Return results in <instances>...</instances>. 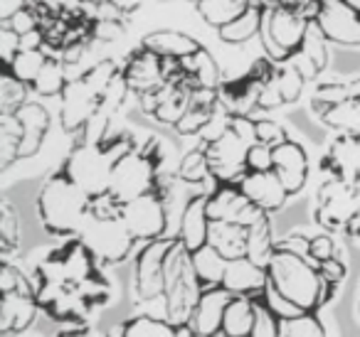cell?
I'll list each match as a JSON object with an SVG mask.
<instances>
[{
    "mask_svg": "<svg viewBox=\"0 0 360 337\" xmlns=\"http://www.w3.org/2000/svg\"><path fill=\"white\" fill-rule=\"evenodd\" d=\"M121 219L141 244L165 237L168 232V187L163 185V178L153 192H146L121 204Z\"/></svg>",
    "mask_w": 360,
    "mask_h": 337,
    "instance_id": "obj_8",
    "label": "cell"
},
{
    "mask_svg": "<svg viewBox=\"0 0 360 337\" xmlns=\"http://www.w3.org/2000/svg\"><path fill=\"white\" fill-rule=\"evenodd\" d=\"M247 168L252 173H266V170H271L274 168V148L257 140L250 148V153H247Z\"/></svg>",
    "mask_w": 360,
    "mask_h": 337,
    "instance_id": "obj_48",
    "label": "cell"
},
{
    "mask_svg": "<svg viewBox=\"0 0 360 337\" xmlns=\"http://www.w3.org/2000/svg\"><path fill=\"white\" fill-rule=\"evenodd\" d=\"M279 106H286L284 96H281L274 77H269V79H266V84L262 86V91H259V99H257V111H274V109H279Z\"/></svg>",
    "mask_w": 360,
    "mask_h": 337,
    "instance_id": "obj_53",
    "label": "cell"
},
{
    "mask_svg": "<svg viewBox=\"0 0 360 337\" xmlns=\"http://www.w3.org/2000/svg\"><path fill=\"white\" fill-rule=\"evenodd\" d=\"M27 91H30V86L18 81L8 72H3V79H0V114H15L27 101Z\"/></svg>",
    "mask_w": 360,
    "mask_h": 337,
    "instance_id": "obj_39",
    "label": "cell"
},
{
    "mask_svg": "<svg viewBox=\"0 0 360 337\" xmlns=\"http://www.w3.org/2000/svg\"><path fill=\"white\" fill-rule=\"evenodd\" d=\"M227 263H230V261H227L225 256H220V253H217V249H212L210 244H205L202 249L193 251V268H195L202 288L222 286Z\"/></svg>",
    "mask_w": 360,
    "mask_h": 337,
    "instance_id": "obj_30",
    "label": "cell"
},
{
    "mask_svg": "<svg viewBox=\"0 0 360 337\" xmlns=\"http://www.w3.org/2000/svg\"><path fill=\"white\" fill-rule=\"evenodd\" d=\"M67 81H70L67 79V65L57 55H50L40 74L30 84V91H35L37 96H45V99H52V96H62Z\"/></svg>",
    "mask_w": 360,
    "mask_h": 337,
    "instance_id": "obj_31",
    "label": "cell"
},
{
    "mask_svg": "<svg viewBox=\"0 0 360 337\" xmlns=\"http://www.w3.org/2000/svg\"><path fill=\"white\" fill-rule=\"evenodd\" d=\"M276 246L286 249V251H291V253H299V256H304V258L311 256V237H306V234H301V232L286 234L284 239L276 242Z\"/></svg>",
    "mask_w": 360,
    "mask_h": 337,
    "instance_id": "obj_54",
    "label": "cell"
},
{
    "mask_svg": "<svg viewBox=\"0 0 360 337\" xmlns=\"http://www.w3.org/2000/svg\"><path fill=\"white\" fill-rule=\"evenodd\" d=\"M247 204H250V197L242 192L240 185H212V190L207 192V217L210 222H237Z\"/></svg>",
    "mask_w": 360,
    "mask_h": 337,
    "instance_id": "obj_23",
    "label": "cell"
},
{
    "mask_svg": "<svg viewBox=\"0 0 360 337\" xmlns=\"http://www.w3.org/2000/svg\"><path fill=\"white\" fill-rule=\"evenodd\" d=\"M319 273L323 281H330V283H343L345 273H348V268H345L343 258L340 256H333V258H326V261L319 263Z\"/></svg>",
    "mask_w": 360,
    "mask_h": 337,
    "instance_id": "obj_55",
    "label": "cell"
},
{
    "mask_svg": "<svg viewBox=\"0 0 360 337\" xmlns=\"http://www.w3.org/2000/svg\"><path fill=\"white\" fill-rule=\"evenodd\" d=\"M0 332L3 335H20L30 330L32 322L37 320L40 303L35 296V281L27 278L15 263L6 258L0 268Z\"/></svg>",
    "mask_w": 360,
    "mask_h": 337,
    "instance_id": "obj_4",
    "label": "cell"
},
{
    "mask_svg": "<svg viewBox=\"0 0 360 337\" xmlns=\"http://www.w3.org/2000/svg\"><path fill=\"white\" fill-rule=\"evenodd\" d=\"M119 337H180V327L168 317L155 315H134L119 327Z\"/></svg>",
    "mask_w": 360,
    "mask_h": 337,
    "instance_id": "obj_29",
    "label": "cell"
},
{
    "mask_svg": "<svg viewBox=\"0 0 360 337\" xmlns=\"http://www.w3.org/2000/svg\"><path fill=\"white\" fill-rule=\"evenodd\" d=\"M160 178H163V175L158 173V168L150 163V158L139 145V148H134L131 153H126L124 158H119L114 163L109 194L119 204H124V202H129V199H136L146 192H153V190L158 187Z\"/></svg>",
    "mask_w": 360,
    "mask_h": 337,
    "instance_id": "obj_11",
    "label": "cell"
},
{
    "mask_svg": "<svg viewBox=\"0 0 360 337\" xmlns=\"http://www.w3.org/2000/svg\"><path fill=\"white\" fill-rule=\"evenodd\" d=\"M235 293H230L225 286H210L202 291L200 300H198L195 310L191 317V330L202 337H217L222 330V317H225V308L232 300Z\"/></svg>",
    "mask_w": 360,
    "mask_h": 337,
    "instance_id": "obj_17",
    "label": "cell"
},
{
    "mask_svg": "<svg viewBox=\"0 0 360 337\" xmlns=\"http://www.w3.org/2000/svg\"><path fill=\"white\" fill-rule=\"evenodd\" d=\"M252 145L255 143H247V140L242 138V136H237L232 128L227 131L220 140L205 145L207 160H210V173H212L215 185H220V183L237 185L247 173H250V168H247V153H250Z\"/></svg>",
    "mask_w": 360,
    "mask_h": 337,
    "instance_id": "obj_13",
    "label": "cell"
},
{
    "mask_svg": "<svg viewBox=\"0 0 360 337\" xmlns=\"http://www.w3.org/2000/svg\"><path fill=\"white\" fill-rule=\"evenodd\" d=\"M328 45L330 42L323 37V32L319 30V25L311 22L309 35H306L304 45H301V52H304V55L309 57L316 67H319V72H323L326 65H328Z\"/></svg>",
    "mask_w": 360,
    "mask_h": 337,
    "instance_id": "obj_45",
    "label": "cell"
},
{
    "mask_svg": "<svg viewBox=\"0 0 360 337\" xmlns=\"http://www.w3.org/2000/svg\"><path fill=\"white\" fill-rule=\"evenodd\" d=\"M119 155L111 153L101 143H75L67 153L62 170L70 175L75 185H79L91 199L109 192L111 170Z\"/></svg>",
    "mask_w": 360,
    "mask_h": 337,
    "instance_id": "obj_6",
    "label": "cell"
},
{
    "mask_svg": "<svg viewBox=\"0 0 360 337\" xmlns=\"http://www.w3.org/2000/svg\"><path fill=\"white\" fill-rule=\"evenodd\" d=\"M350 99V89L348 84H340V81H323V84L316 86V91L311 94V111L316 116H321L326 109L335 104H343Z\"/></svg>",
    "mask_w": 360,
    "mask_h": 337,
    "instance_id": "obj_38",
    "label": "cell"
},
{
    "mask_svg": "<svg viewBox=\"0 0 360 337\" xmlns=\"http://www.w3.org/2000/svg\"><path fill=\"white\" fill-rule=\"evenodd\" d=\"M266 281L286 296L291 303L304 308L306 312L321 310V288L323 278L319 273V261L314 256L304 258L274 244L269 261H266Z\"/></svg>",
    "mask_w": 360,
    "mask_h": 337,
    "instance_id": "obj_2",
    "label": "cell"
},
{
    "mask_svg": "<svg viewBox=\"0 0 360 337\" xmlns=\"http://www.w3.org/2000/svg\"><path fill=\"white\" fill-rule=\"evenodd\" d=\"M222 286L235 296H259L266 286V266L252 261L250 256L235 258L227 263Z\"/></svg>",
    "mask_w": 360,
    "mask_h": 337,
    "instance_id": "obj_21",
    "label": "cell"
},
{
    "mask_svg": "<svg viewBox=\"0 0 360 337\" xmlns=\"http://www.w3.org/2000/svg\"><path fill=\"white\" fill-rule=\"evenodd\" d=\"M15 116L22 126L20 158H32V155L40 153L42 143H45L47 133H50V111L42 104H37V101H25L15 111Z\"/></svg>",
    "mask_w": 360,
    "mask_h": 337,
    "instance_id": "obj_20",
    "label": "cell"
},
{
    "mask_svg": "<svg viewBox=\"0 0 360 337\" xmlns=\"http://www.w3.org/2000/svg\"><path fill=\"white\" fill-rule=\"evenodd\" d=\"M139 45L165 57V60H186V57L195 55L198 50H202L200 42L183 30H153L148 35H143V40Z\"/></svg>",
    "mask_w": 360,
    "mask_h": 337,
    "instance_id": "obj_22",
    "label": "cell"
},
{
    "mask_svg": "<svg viewBox=\"0 0 360 337\" xmlns=\"http://www.w3.org/2000/svg\"><path fill=\"white\" fill-rule=\"evenodd\" d=\"M20 244V219H18L13 204L3 202V209H0V246H3V256H11L13 251Z\"/></svg>",
    "mask_w": 360,
    "mask_h": 337,
    "instance_id": "obj_40",
    "label": "cell"
},
{
    "mask_svg": "<svg viewBox=\"0 0 360 337\" xmlns=\"http://www.w3.org/2000/svg\"><path fill=\"white\" fill-rule=\"evenodd\" d=\"M47 60H50V52H47L45 47H40V50H20L15 55V60L6 67V72L11 77H15L18 81L30 86L32 81H35V77L40 74V70L45 67Z\"/></svg>",
    "mask_w": 360,
    "mask_h": 337,
    "instance_id": "obj_36",
    "label": "cell"
},
{
    "mask_svg": "<svg viewBox=\"0 0 360 337\" xmlns=\"http://www.w3.org/2000/svg\"><path fill=\"white\" fill-rule=\"evenodd\" d=\"M77 237L84 239V244L91 249V253H94L101 266H119V263H124L134 253L136 244H141L131 234V229L126 227L124 219H121V212L119 214L89 212L84 227H82V232Z\"/></svg>",
    "mask_w": 360,
    "mask_h": 337,
    "instance_id": "obj_5",
    "label": "cell"
},
{
    "mask_svg": "<svg viewBox=\"0 0 360 337\" xmlns=\"http://www.w3.org/2000/svg\"><path fill=\"white\" fill-rule=\"evenodd\" d=\"M311 18L301 15L289 8H269L264 15V25H262L259 40L264 47V55L274 60L276 65L289 62L294 52L301 50L306 35H309Z\"/></svg>",
    "mask_w": 360,
    "mask_h": 337,
    "instance_id": "obj_7",
    "label": "cell"
},
{
    "mask_svg": "<svg viewBox=\"0 0 360 337\" xmlns=\"http://www.w3.org/2000/svg\"><path fill=\"white\" fill-rule=\"evenodd\" d=\"M25 6H30V0H0V22H6Z\"/></svg>",
    "mask_w": 360,
    "mask_h": 337,
    "instance_id": "obj_58",
    "label": "cell"
},
{
    "mask_svg": "<svg viewBox=\"0 0 360 337\" xmlns=\"http://www.w3.org/2000/svg\"><path fill=\"white\" fill-rule=\"evenodd\" d=\"M18 52H20V35L13 32L11 27L0 25V60H3V70L15 60Z\"/></svg>",
    "mask_w": 360,
    "mask_h": 337,
    "instance_id": "obj_52",
    "label": "cell"
},
{
    "mask_svg": "<svg viewBox=\"0 0 360 337\" xmlns=\"http://www.w3.org/2000/svg\"><path fill=\"white\" fill-rule=\"evenodd\" d=\"M311 256L316 261H326V258H333L338 256V244L335 239L330 237V232H321V234H314L311 237Z\"/></svg>",
    "mask_w": 360,
    "mask_h": 337,
    "instance_id": "obj_51",
    "label": "cell"
},
{
    "mask_svg": "<svg viewBox=\"0 0 360 337\" xmlns=\"http://www.w3.org/2000/svg\"><path fill=\"white\" fill-rule=\"evenodd\" d=\"M57 337H106V335L99 327L86 325V322H77V325H67Z\"/></svg>",
    "mask_w": 360,
    "mask_h": 337,
    "instance_id": "obj_57",
    "label": "cell"
},
{
    "mask_svg": "<svg viewBox=\"0 0 360 337\" xmlns=\"http://www.w3.org/2000/svg\"><path fill=\"white\" fill-rule=\"evenodd\" d=\"M281 335L284 337H326L316 312H304L301 317L281 322Z\"/></svg>",
    "mask_w": 360,
    "mask_h": 337,
    "instance_id": "obj_46",
    "label": "cell"
},
{
    "mask_svg": "<svg viewBox=\"0 0 360 337\" xmlns=\"http://www.w3.org/2000/svg\"><path fill=\"white\" fill-rule=\"evenodd\" d=\"M264 15H266V8L252 3L240 18H235V20L227 22L225 27H220L217 37H220V42H225V45H245V42L255 40L262 32Z\"/></svg>",
    "mask_w": 360,
    "mask_h": 337,
    "instance_id": "obj_25",
    "label": "cell"
},
{
    "mask_svg": "<svg viewBox=\"0 0 360 337\" xmlns=\"http://www.w3.org/2000/svg\"><path fill=\"white\" fill-rule=\"evenodd\" d=\"M286 138H289V136H286L281 124H276V121H271V119H257V140H259V143H266L274 148V145L284 143Z\"/></svg>",
    "mask_w": 360,
    "mask_h": 337,
    "instance_id": "obj_50",
    "label": "cell"
},
{
    "mask_svg": "<svg viewBox=\"0 0 360 337\" xmlns=\"http://www.w3.org/2000/svg\"><path fill=\"white\" fill-rule=\"evenodd\" d=\"M178 237H160L146 242L134 258V298L141 303H153L165 293V258Z\"/></svg>",
    "mask_w": 360,
    "mask_h": 337,
    "instance_id": "obj_10",
    "label": "cell"
},
{
    "mask_svg": "<svg viewBox=\"0 0 360 337\" xmlns=\"http://www.w3.org/2000/svg\"><path fill=\"white\" fill-rule=\"evenodd\" d=\"M348 89H350V99H358L360 101V77L353 81H348Z\"/></svg>",
    "mask_w": 360,
    "mask_h": 337,
    "instance_id": "obj_60",
    "label": "cell"
},
{
    "mask_svg": "<svg viewBox=\"0 0 360 337\" xmlns=\"http://www.w3.org/2000/svg\"><path fill=\"white\" fill-rule=\"evenodd\" d=\"M207 244L227 261L247 256V227L237 222H210Z\"/></svg>",
    "mask_w": 360,
    "mask_h": 337,
    "instance_id": "obj_24",
    "label": "cell"
},
{
    "mask_svg": "<svg viewBox=\"0 0 360 337\" xmlns=\"http://www.w3.org/2000/svg\"><path fill=\"white\" fill-rule=\"evenodd\" d=\"M217 106V104H215ZM215 106H198L191 104V109L183 114V119L175 124V133L183 136V138H191V136H200V131L205 128V124L210 121V116L215 114Z\"/></svg>",
    "mask_w": 360,
    "mask_h": 337,
    "instance_id": "obj_41",
    "label": "cell"
},
{
    "mask_svg": "<svg viewBox=\"0 0 360 337\" xmlns=\"http://www.w3.org/2000/svg\"><path fill=\"white\" fill-rule=\"evenodd\" d=\"M22 126L15 114H0V170L6 173L15 160H20Z\"/></svg>",
    "mask_w": 360,
    "mask_h": 337,
    "instance_id": "obj_33",
    "label": "cell"
},
{
    "mask_svg": "<svg viewBox=\"0 0 360 337\" xmlns=\"http://www.w3.org/2000/svg\"><path fill=\"white\" fill-rule=\"evenodd\" d=\"M237 185L250 197V202H255L257 207H262L269 214L284 209L286 202H289V192L281 185V180L276 178L274 170H266V173H252L250 170Z\"/></svg>",
    "mask_w": 360,
    "mask_h": 337,
    "instance_id": "obj_18",
    "label": "cell"
},
{
    "mask_svg": "<svg viewBox=\"0 0 360 337\" xmlns=\"http://www.w3.org/2000/svg\"><path fill=\"white\" fill-rule=\"evenodd\" d=\"M252 3H257V6H262V8H276V0H252Z\"/></svg>",
    "mask_w": 360,
    "mask_h": 337,
    "instance_id": "obj_61",
    "label": "cell"
},
{
    "mask_svg": "<svg viewBox=\"0 0 360 337\" xmlns=\"http://www.w3.org/2000/svg\"><path fill=\"white\" fill-rule=\"evenodd\" d=\"M358 312H360V293H358Z\"/></svg>",
    "mask_w": 360,
    "mask_h": 337,
    "instance_id": "obj_62",
    "label": "cell"
},
{
    "mask_svg": "<svg viewBox=\"0 0 360 337\" xmlns=\"http://www.w3.org/2000/svg\"><path fill=\"white\" fill-rule=\"evenodd\" d=\"M271 170L281 180L289 197H296L309 183V155H306L304 145L291 138L274 145V168Z\"/></svg>",
    "mask_w": 360,
    "mask_h": 337,
    "instance_id": "obj_16",
    "label": "cell"
},
{
    "mask_svg": "<svg viewBox=\"0 0 360 337\" xmlns=\"http://www.w3.org/2000/svg\"><path fill=\"white\" fill-rule=\"evenodd\" d=\"M360 209V197L355 185L343 178H326L316 192L314 204V222L323 232H343L348 222Z\"/></svg>",
    "mask_w": 360,
    "mask_h": 337,
    "instance_id": "obj_9",
    "label": "cell"
},
{
    "mask_svg": "<svg viewBox=\"0 0 360 337\" xmlns=\"http://www.w3.org/2000/svg\"><path fill=\"white\" fill-rule=\"evenodd\" d=\"M191 3L198 15L202 18V22L215 30L240 18L252 6V0H191Z\"/></svg>",
    "mask_w": 360,
    "mask_h": 337,
    "instance_id": "obj_27",
    "label": "cell"
},
{
    "mask_svg": "<svg viewBox=\"0 0 360 337\" xmlns=\"http://www.w3.org/2000/svg\"><path fill=\"white\" fill-rule=\"evenodd\" d=\"M119 72H121V65L116 60H99L96 65H91L89 70L82 72L79 77L96 91V94L101 96L106 91V86L114 81V77L119 74Z\"/></svg>",
    "mask_w": 360,
    "mask_h": 337,
    "instance_id": "obj_43",
    "label": "cell"
},
{
    "mask_svg": "<svg viewBox=\"0 0 360 337\" xmlns=\"http://www.w3.org/2000/svg\"><path fill=\"white\" fill-rule=\"evenodd\" d=\"M255 325V296H232L222 317V337H250Z\"/></svg>",
    "mask_w": 360,
    "mask_h": 337,
    "instance_id": "obj_26",
    "label": "cell"
},
{
    "mask_svg": "<svg viewBox=\"0 0 360 337\" xmlns=\"http://www.w3.org/2000/svg\"><path fill=\"white\" fill-rule=\"evenodd\" d=\"M163 62H165L163 57L146 50L143 45L134 47V50L126 55V60L121 62V72H124L126 81H129L131 91H134L136 96L146 94V91H153V89H158L160 84H165Z\"/></svg>",
    "mask_w": 360,
    "mask_h": 337,
    "instance_id": "obj_15",
    "label": "cell"
},
{
    "mask_svg": "<svg viewBox=\"0 0 360 337\" xmlns=\"http://www.w3.org/2000/svg\"><path fill=\"white\" fill-rule=\"evenodd\" d=\"M37 219L52 237H77L91 212V197L70 180L65 170H57L37 192Z\"/></svg>",
    "mask_w": 360,
    "mask_h": 337,
    "instance_id": "obj_1",
    "label": "cell"
},
{
    "mask_svg": "<svg viewBox=\"0 0 360 337\" xmlns=\"http://www.w3.org/2000/svg\"><path fill=\"white\" fill-rule=\"evenodd\" d=\"M274 234H271V214H264L259 222L247 229V256L252 261L266 266L271 251H274Z\"/></svg>",
    "mask_w": 360,
    "mask_h": 337,
    "instance_id": "obj_34",
    "label": "cell"
},
{
    "mask_svg": "<svg viewBox=\"0 0 360 337\" xmlns=\"http://www.w3.org/2000/svg\"><path fill=\"white\" fill-rule=\"evenodd\" d=\"M259 298L266 303V305H269V310L274 312V315L279 317L281 322H284V320H294V317H301L306 312L304 308H299L296 303H291L286 296H281V293L276 291V288L271 286L269 281H266V286L262 288Z\"/></svg>",
    "mask_w": 360,
    "mask_h": 337,
    "instance_id": "obj_42",
    "label": "cell"
},
{
    "mask_svg": "<svg viewBox=\"0 0 360 337\" xmlns=\"http://www.w3.org/2000/svg\"><path fill=\"white\" fill-rule=\"evenodd\" d=\"M202 291L205 288L193 268V253L178 239L165 258V293L160 298L163 317H168L173 325H188Z\"/></svg>",
    "mask_w": 360,
    "mask_h": 337,
    "instance_id": "obj_3",
    "label": "cell"
},
{
    "mask_svg": "<svg viewBox=\"0 0 360 337\" xmlns=\"http://www.w3.org/2000/svg\"><path fill=\"white\" fill-rule=\"evenodd\" d=\"M101 96L86 84L82 77L67 81L65 91L60 96V126L65 133L77 136L86 124H89L91 116L99 111Z\"/></svg>",
    "mask_w": 360,
    "mask_h": 337,
    "instance_id": "obj_14",
    "label": "cell"
},
{
    "mask_svg": "<svg viewBox=\"0 0 360 337\" xmlns=\"http://www.w3.org/2000/svg\"><path fill=\"white\" fill-rule=\"evenodd\" d=\"M274 81L276 86H279L281 96H284V104H296V101L301 99V94H304V86H306V77L301 74L299 70H296L294 65H289V62H281V65H276L274 70Z\"/></svg>",
    "mask_w": 360,
    "mask_h": 337,
    "instance_id": "obj_37",
    "label": "cell"
},
{
    "mask_svg": "<svg viewBox=\"0 0 360 337\" xmlns=\"http://www.w3.org/2000/svg\"><path fill=\"white\" fill-rule=\"evenodd\" d=\"M314 22L330 45L360 47V8L350 0H321Z\"/></svg>",
    "mask_w": 360,
    "mask_h": 337,
    "instance_id": "obj_12",
    "label": "cell"
},
{
    "mask_svg": "<svg viewBox=\"0 0 360 337\" xmlns=\"http://www.w3.org/2000/svg\"><path fill=\"white\" fill-rule=\"evenodd\" d=\"M3 25L11 27V30L18 32V35H27V32H32V30H37V27H40V15H37V11L32 6H25L22 11H18L13 18H8Z\"/></svg>",
    "mask_w": 360,
    "mask_h": 337,
    "instance_id": "obj_49",
    "label": "cell"
},
{
    "mask_svg": "<svg viewBox=\"0 0 360 337\" xmlns=\"http://www.w3.org/2000/svg\"><path fill=\"white\" fill-rule=\"evenodd\" d=\"M319 3L321 0H276L279 8H289V11L301 13V15L311 18V20H314L316 13H319Z\"/></svg>",
    "mask_w": 360,
    "mask_h": 337,
    "instance_id": "obj_56",
    "label": "cell"
},
{
    "mask_svg": "<svg viewBox=\"0 0 360 337\" xmlns=\"http://www.w3.org/2000/svg\"><path fill=\"white\" fill-rule=\"evenodd\" d=\"M183 67H186L188 74L195 79L198 86H207V89H220V84L225 79H222V72H220V65L215 62V57L210 55V52L202 47V50H198L195 55L186 57L183 60Z\"/></svg>",
    "mask_w": 360,
    "mask_h": 337,
    "instance_id": "obj_32",
    "label": "cell"
},
{
    "mask_svg": "<svg viewBox=\"0 0 360 337\" xmlns=\"http://www.w3.org/2000/svg\"><path fill=\"white\" fill-rule=\"evenodd\" d=\"M319 121L338 133H360V101L348 99L343 104L330 106L319 116Z\"/></svg>",
    "mask_w": 360,
    "mask_h": 337,
    "instance_id": "obj_35",
    "label": "cell"
},
{
    "mask_svg": "<svg viewBox=\"0 0 360 337\" xmlns=\"http://www.w3.org/2000/svg\"><path fill=\"white\" fill-rule=\"evenodd\" d=\"M207 232H210V217H207V192H198L188 199V204L180 212L178 234L180 244L188 251H198L207 244Z\"/></svg>",
    "mask_w": 360,
    "mask_h": 337,
    "instance_id": "obj_19",
    "label": "cell"
},
{
    "mask_svg": "<svg viewBox=\"0 0 360 337\" xmlns=\"http://www.w3.org/2000/svg\"><path fill=\"white\" fill-rule=\"evenodd\" d=\"M250 337H284L281 335V320L269 310L259 296H255V325Z\"/></svg>",
    "mask_w": 360,
    "mask_h": 337,
    "instance_id": "obj_44",
    "label": "cell"
},
{
    "mask_svg": "<svg viewBox=\"0 0 360 337\" xmlns=\"http://www.w3.org/2000/svg\"><path fill=\"white\" fill-rule=\"evenodd\" d=\"M114 3L119 6V11L124 13L126 18H129V15H134V13L139 11L141 6H143L146 0H114Z\"/></svg>",
    "mask_w": 360,
    "mask_h": 337,
    "instance_id": "obj_59",
    "label": "cell"
},
{
    "mask_svg": "<svg viewBox=\"0 0 360 337\" xmlns=\"http://www.w3.org/2000/svg\"><path fill=\"white\" fill-rule=\"evenodd\" d=\"M175 178L186 185H195V187H202L205 183H215L210 173V160H207L205 145H195L180 158L178 168H175Z\"/></svg>",
    "mask_w": 360,
    "mask_h": 337,
    "instance_id": "obj_28",
    "label": "cell"
},
{
    "mask_svg": "<svg viewBox=\"0 0 360 337\" xmlns=\"http://www.w3.org/2000/svg\"><path fill=\"white\" fill-rule=\"evenodd\" d=\"M126 35L124 18H96L91 25V37L94 42H116Z\"/></svg>",
    "mask_w": 360,
    "mask_h": 337,
    "instance_id": "obj_47",
    "label": "cell"
}]
</instances>
